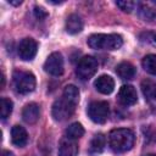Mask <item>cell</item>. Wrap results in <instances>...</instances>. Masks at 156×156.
Listing matches in <instances>:
<instances>
[{
    "instance_id": "2",
    "label": "cell",
    "mask_w": 156,
    "mask_h": 156,
    "mask_svg": "<svg viewBox=\"0 0 156 156\" xmlns=\"http://www.w3.org/2000/svg\"><path fill=\"white\" fill-rule=\"evenodd\" d=\"M123 39L118 34H93L88 39V45L96 50H117L122 46Z\"/></svg>"
},
{
    "instance_id": "17",
    "label": "cell",
    "mask_w": 156,
    "mask_h": 156,
    "mask_svg": "<svg viewBox=\"0 0 156 156\" xmlns=\"http://www.w3.org/2000/svg\"><path fill=\"white\" fill-rule=\"evenodd\" d=\"M105 143H106V139H105L104 134L99 133V134L94 135V138L90 141V152L91 154H100L105 147Z\"/></svg>"
},
{
    "instance_id": "5",
    "label": "cell",
    "mask_w": 156,
    "mask_h": 156,
    "mask_svg": "<svg viewBox=\"0 0 156 156\" xmlns=\"http://www.w3.org/2000/svg\"><path fill=\"white\" fill-rule=\"evenodd\" d=\"M87 113L89 118L95 123H105L107 121L110 108L106 101H93L89 104L87 108Z\"/></svg>"
},
{
    "instance_id": "28",
    "label": "cell",
    "mask_w": 156,
    "mask_h": 156,
    "mask_svg": "<svg viewBox=\"0 0 156 156\" xmlns=\"http://www.w3.org/2000/svg\"><path fill=\"white\" fill-rule=\"evenodd\" d=\"M143 156H156L155 154H146V155H143Z\"/></svg>"
},
{
    "instance_id": "13",
    "label": "cell",
    "mask_w": 156,
    "mask_h": 156,
    "mask_svg": "<svg viewBox=\"0 0 156 156\" xmlns=\"http://www.w3.org/2000/svg\"><path fill=\"white\" fill-rule=\"evenodd\" d=\"M11 140L13 145L18 147H23L28 141V134L26 129L21 126H13L11 129Z\"/></svg>"
},
{
    "instance_id": "4",
    "label": "cell",
    "mask_w": 156,
    "mask_h": 156,
    "mask_svg": "<svg viewBox=\"0 0 156 156\" xmlns=\"http://www.w3.org/2000/svg\"><path fill=\"white\" fill-rule=\"evenodd\" d=\"M74 104L68 101L67 99H65L63 96L57 99L51 108V113L55 121H65L67 118H69L73 112H74Z\"/></svg>"
},
{
    "instance_id": "8",
    "label": "cell",
    "mask_w": 156,
    "mask_h": 156,
    "mask_svg": "<svg viewBox=\"0 0 156 156\" xmlns=\"http://www.w3.org/2000/svg\"><path fill=\"white\" fill-rule=\"evenodd\" d=\"M37 50H38L37 41L32 38H24L21 40V43L18 45L20 58H22L23 61H30L37 55Z\"/></svg>"
},
{
    "instance_id": "23",
    "label": "cell",
    "mask_w": 156,
    "mask_h": 156,
    "mask_svg": "<svg viewBox=\"0 0 156 156\" xmlns=\"http://www.w3.org/2000/svg\"><path fill=\"white\" fill-rule=\"evenodd\" d=\"M140 15L144 20H147V21H151L156 17V12L152 9L147 7V6H141L140 7Z\"/></svg>"
},
{
    "instance_id": "7",
    "label": "cell",
    "mask_w": 156,
    "mask_h": 156,
    "mask_svg": "<svg viewBox=\"0 0 156 156\" xmlns=\"http://www.w3.org/2000/svg\"><path fill=\"white\" fill-rule=\"evenodd\" d=\"M44 69L51 76H61L63 73V58L60 52H52L49 55L44 63Z\"/></svg>"
},
{
    "instance_id": "6",
    "label": "cell",
    "mask_w": 156,
    "mask_h": 156,
    "mask_svg": "<svg viewBox=\"0 0 156 156\" xmlns=\"http://www.w3.org/2000/svg\"><path fill=\"white\" fill-rule=\"evenodd\" d=\"M98 71V61L93 56H84L77 65L76 73L82 80L91 78Z\"/></svg>"
},
{
    "instance_id": "10",
    "label": "cell",
    "mask_w": 156,
    "mask_h": 156,
    "mask_svg": "<svg viewBox=\"0 0 156 156\" xmlns=\"http://www.w3.org/2000/svg\"><path fill=\"white\" fill-rule=\"evenodd\" d=\"M94 87L96 88V90L101 94H111L115 89V80L112 77L107 76V74H102L100 77H98L94 82Z\"/></svg>"
},
{
    "instance_id": "25",
    "label": "cell",
    "mask_w": 156,
    "mask_h": 156,
    "mask_svg": "<svg viewBox=\"0 0 156 156\" xmlns=\"http://www.w3.org/2000/svg\"><path fill=\"white\" fill-rule=\"evenodd\" d=\"M149 40L154 44V45H156V33H154V34H151L150 35V38H149Z\"/></svg>"
},
{
    "instance_id": "15",
    "label": "cell",
    "mask_w": 156,
    "mask_h": 156,
    "mask_svg": "<svg viewBox=\"0 0 156 156\" xmlns=\"http://www.w3.org/2000/svg\"><path fill=\"white\" fill-rule=\"evenodd\" d=\"M83 29V21L82 18L76 15V13H72L67 17L66 20V30L67 33L69 34H77L79 32H82Z\"/></svg>"
},
{
    "instance_id": "27",
    "label": "cell",
    "mask_w": 156,
    "mask_h": 156,
    "mask_svg": "<svg viewBox=\"0 0 156 156\" xmlns=\"http://www.w3.org/2000/svg\"><path fill=\"white\" fill-rule=\"evenodd\" d=\"M2 156H13L11 152H9V151H4L2 152Z\"/></svg>"
},
{
    "instance_id": "20",
    "label": "cell",
    "mask_w": 156,
    "mask_h": 156,
    "mask_svg": "<svg viewBox=\"0 0 156 156\" xmlns=\"http://www.w3.org/2000/svg\"><path fill=\"white\" fill-rule=\"evenodd\" d=\"M141 65L147 73L156 76V55H146L143 58Z\"/></svg>"
},
{
    "instance_id": "3",
    "label": "cell",
    "mask_w": 156,
    "mask_h": 156,
    "mask_svg": "<svg viewBox=\"0 0 156 156\" xmlns=\"http://www.w3.org/2000/svg\"><path fill=\"white\" fill-rule=\"evenodd\" d=\"M13 87L15 90L20 94H28L35 88V77L28 71L16 69L13 72Z\"/></svg>"
},
{
    "instance_id": "16",
    "label": "cell",
    "mask_w": 156,
    "mask_h": 156,
    "mask_svg": "<svg viewBox=\"0 0 156 156\" xmlns=\"http://www.w3.org/2000/svg\"><path fill=\"white\" fill-rule=\"evenodd\" d=\"M116 72L117 74L122 78V79H132L135 76V67L129 63V62H121L117 67H116Z\"/></svg>"
},
{
    "instance_id": "21",
    "label": "cell",
    "mask_w": 156,
    "mask_h": 156,
    "mask_svg": "<svg viewBox=\"0 0 156 156\" xmlns=\"http://www.w3.org/2000/svg\"><path fill=\"white\" fill-rule=\"evenodd\" d=\"M12 107H13V104L10 99L7 98H1V118L2 119H6L11 112H12Z\"/></svg>"
},
{
    "instance_id": "9",
    "label": "cell",
    "mask_w": 156,
    "mask_h": 156,
    "mask_svg": "<svg viewBox=\"0 0 156 156\" xmlns=\"http://www.w3.org/2000/svg\"><path fill=\"white\" fill-rule=\"evenodd\" d=\"M138 100L136 90L132 85H123L118 91V101L124 106L134 105Z\"/></svg>"
},
{
    "instance_id": "19",
    "label": "cell",
    "mask_w": 156,
    "mask_h": 156,
    "mask_svg": "<svg viewBox=\"0 0 156 156\" xmlns=\"http://www.w3.org/2000/svg\"><path fill=\"white\" fill-rule=\"evenodd\" d=\"M62 96L65 99H67L68 101L73 102L74 105H77V102L79 101V90L76 85H67L65 89H63V94Z\"/></svg>"
},
{
    "instance_id": "1",
    "label": "cell",
    "mask_w": 156,
    "mask_h": 156,
    "mask_svg": "<svg viewBox=\"0 0 156 156\" xmlns=\"http://www.w3.org/2000/svg\"><path fill=\"white\" fill-rule=\"evenodd\" d=\"M108 144L116 152L128 151L134 144V134L130 129L127 128L113 129L108 134Z\"/></svg>"
},
{
    "instance_id": "26",
    "label": "cell",
    "mask_w": 156,
    "mask_h": 156,
    "mask_svg": "<svg viewBox=\"0 0 156 156\" xmlns=\"http://www.w3.org/2000/svg\"><path fill=\"white\" fill-rule=\"evenodd\" d=\"M9 4H11V5H21V4H22V1H21V0H17V1L9 0Z\"/></svg>"
},
{
    "instance_id": "24",
    "label": "cell",
    "mask_w": 156,
    "mask_h": 156,
    "mask_svg": "<svg viewBox=\"0 0 156 156\" xmlns=\"http://www.w3.org/2000/svg\"><path fill=\"white\" fill-rule=\"evenodd\" d=\"M34 16H35L38 20H44V18L48 17V12H46L43 7L35 6V7H34Z\"/></svg>"
},
{
    "instance_id": "22",
    "label": "cell",
    "mask_w": 156,
    "mask_h": 156,
    "mask_svg": "<svg viewBox=\"0 0 156 156\" xmlns=\"http://www.w3.org/2000/svg\"><path fill=\"white\" fill-rule=\"evenodd\" d=\"M116 5L124 12H132L135 7V2L134 1H128V0H124V1H116Z\"/></svg>"
},
{
    "instance_id": "14",
    "label": "cell",
    "mask_w": 156,
    "mask_h": 156,
    "mask_svg": "<svg viewBox=\"0 0 156 156\" xmlns=\"http://www.w3.org/2000/svg\"><path fill=\"white\" fill-rule=\"evenodd\" d=\"M141 91L145 99L151 105H156V82L155 80L144 79L141 82Z\"/></svg>"
},
{
    "instance_id": "18",
    "label": "cell",
    "mask_w": 156,
    "mask_h": 156,
    "mask_svg": "<svg viewBox=\"0 0 156 156\" xmlns=\"http://www.w3.org/2000/svg\"><path fill=\"white\" fill-rule=\"evenodd\" d=\"M83 134H84V128H83L82 124L78 123V122L72 123V124L68 126V128L66 129V135H67V138L73 139V140L79 139Z\"/></svg>"
},
{
    "instance_id": "11",
    "label": "cell",
    "mask_w": 156,
    "mask_h": 156,
    "mask_svg": "<svg viewBox=\"0 0 156 156\" xmlns=\"http://www.w3.org/2000/svg\"><path fill=\"white\" fill-rule=\"evenodd\" d=\"M39 116H40V108H39V106L35 102L27 104L23 107L22 117H23V121L26 123H28V124L35 123L39 119Z\"/></svg>"
},
{
    "instance_id": "12",
    "label": "cell",
    "mask_w": 156,
    "mask_h": 156,
    "mask_svg": "<svg viewBox=\"0 0 156 156\" xmlns=\"http://www.w3.org/2000/svg\"><path fill=\"white\" fill-rule=\"evenodd\" d=\"M77 154H78V145L76 140L66 136L60 141L58 156H77Z\"/></svg>"
}]
</instances>
